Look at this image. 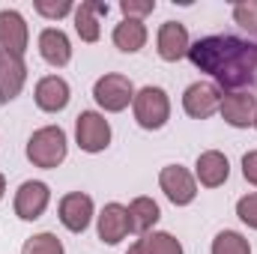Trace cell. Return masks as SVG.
I'll return each instance as SVG.
<instances>
[{
  "mask_svg": "<svg viewBox=\"0 0 257 254\" xmlns=\"http://www.w3.org/2000/svg\"><path fill=\"white\" fill-rule=\"evenodd\" d=\"M236 215H239L242 224H248L251 230H257V191L236 200Z\"/></svg>",
  "mask_w": 257,
  "mask_h": 254,
  "instance_id": "obj_26",
  "label": "cell"
},
{
  "mask_svg": "<svg viewBox=\"0 0 257 254\" xmlns=\"http://www.w3.org/2000/svg\"><path fill=\"white\" fill-rule=\"evenodd\" d=\"M233 21L248 30L251 36H257V0H242V3H233Z\"/></svg>",
  "mask_w": 257,
  "mask_h": 254,
  "instance_id": "obj_24",
  "label": "cell"
},
{
  "mask_svg": "<svg viewBox=\"0 0 257 254\" xmlns=\"http://www.w3.org/2000/svg\"><path fill=\"white\" fill-rule=\"evenodd\" d=\"M194 69L212 75L218 81V90L224 93H242L251 87L257 78V42L218 33V36H203L192 42L189 54Z\"/></svg>",
  "mask_w": 257,
  "mask_h": 254,
  "instance_id": "obj_1",
  "label": "cell"
},
{
  "mask_svg": "<svg viewBox=\"0 0 257 254\" xmlns=\"http://www.w3.org/2000/svg\"><path fill=\"white\" fill-rule=\"evenodd\" d=\"M57 212H60V221H63L66 230L84 233L90 227V221H93V197L84 194V191H69V194L60 197Z\"/></svg>",
  "mask_w": 257,
  "mask_h": 254,
  "instance_id": "obj_9",
  "label": "cell"
},
{
  "mask_svg": "<svg viewBox=\"0 0 257 254\" xmlns=\"http://www.w3.org/2000/svg\"><path fill=\"white\" fill-rule=\"evenodd\" d=\"M254 129H257V114H254Z\"/></svg>",
  "mask_w": 257,
  "mask_h": 254,
  "instance_id": "obj_31",
  "label": "cell"
},
{
  "mask_svg": "<svg viewBox=\"0 0 257 254\" xmlns=\"http://www.w3.org/2000/svg\"><path fill=\"white\" fill-rule=\"evenodd\" d=\"M66 153H69V141L60 126L36 129L27 141V159L33 162V168H42V171L60 168L66 162Z\"/></svg>",
  "mask_w": 257,
  "mask_h": 254,
  "instance_id": "obj_2",
  "label": "cell"
},
{
  "mask_svg": "<svg viewBox=\"0 0 257 254\" xmlns=\"http://www.w3.org/2000/svg\"><path fill=\"white\" fill-rule=\"evenodd\" d=\"M96 230H99V239H102L105 245H117V242H123L128 233H132L128 209L123 206V203H105L102 212H99V224H96Z\"/></svg>",
  "mask_w": 257,
  "mask_h": 254,
  "instance_id": "obj_13",
  "label": "cell"
},
{
  "mask_svg": "<svg viewBox=\"0 0 257 254\" xmlns=\"http://www.w3.org/2000/svg\"><path fill=\"white\" fill-rule=\"evenodd\" d=\"M111 39H114V45L123 54H138L147 45V24L144 21H135V18H123L114 27V36Z\"/></svg>",
  "mask_w": 257,
  "mask_h": 254,
  "instance_id": "obj_20",
  "label": "cell"
},
{
  "mask_svg": "<svg viewBox=\"0 0 257 254\" xmlns=\"http://www.w3.org/2000/svg\"><path fill=\"white\" fill-rule=\"evenodd\" d=\"M33 99H36L39 111H45V114H60L66 105H69V99H72V90H69L66 78H60V75H45V78H39Z\"/></svg>",
  "mask_w": 257,
  "mask_h": 254,
  "instance_id": "obj_16",
  "label": "cell"
},
{
  "mask_svg": "<svg viewBox=\"0 0 257 254\" xmlns=\"http://www.w3.org/2000/svg\"><path fill=\"white\" fill-rule=\"evenodd\" d=\"M99 15H108V3L105 0H84L81 6H75V33L81 36V42H99L102 27H99Z\"/></svg>",
  "mask_w": 257,
  "mask_h": 254,
  "instance_id": "obj_17",
  "label": "cell"
},
{
  "mask_svg": "<svg viewBox=\"0 0 257 254\" xmlns=\"http://www.w3.org/2000/svg\"><path fill=\"white\" fill-rule=\"evenodd\" d=\"M75 141L84 153H102L111 144V123L99 111H81L75 120Z\"/></svg>",
  "mask_w": 257,
  "mask_h": 254,
  "instance_id": "obj_5",
  "label": "cell"
},
{
  "mask_svg": "<svg viewBox=\"0 0 257 254\" xmlns=\"http://www.w3.org/2000/svg\"><path fill=\"white\" fill-rule=\"evenodd\" d=\"M159 186H162L165 197H168L174 206H189L194 197H197V180H194V174H189L183 165H168V168H162Z\"/></svg>",
  "mask_w": 257,
  "mask_h": 254,
  "instance_id": "obj_8",
  "label": "cell"
},
{
  "mask_svg": "<svg viewBox=\"0 0 257 254\" xmlns=\"http://www.w3.org/2000/svg\"><path fill=\"white\" fill-rule=\"evenodd\" d=\"M27 81V63L18 54H9L0 48V102H12L18 99V93L24 90Z\"/></svg>",
  "mask_w": 257,
  "mask_h": 254,
  "instance_id": "obj_14",
  "label": "cell"
},
{
  "mask_svg": "<svg viewBox=\"0 0 257 254\" xmlns=\"http://www.w3.org/2000/svg\"><path fill=\"white\" fill-rule=\"evenodd\" d=\"M27 45H30V30L24 15L18 9H0V48L24 57Z\"/></svg>",
  "mask_w": 257,
  "mask_h": 254,
  "instance_id": "obj_11",
  "label": "cell"
},
{
  "mask_svg": "<svg viewBox=\"0 0 257 254\" xmlns=\"http://www.w3.org/2000/svg\"><path fill=\"white\" fill-rule=\"evenodd\" d=\"M126 209H128V224H132V233H141V236H147V233L156 227V221L162 218L159 203H156L153 197H147V194L135 197Z\"/></svg>",
  "mask_w": 257,
  "mask_h": 254,
  "instance_id": "obj_19",
  "label": "cell"
},
{
  "mask_svg": "<svg viewBox=\"0 0 257 254\" xmlns=\"http://www.w3.org/2000/svg\"><path fill=\"white\" fill-rule=\"evenodd\" d=\"M218 114L224 117V123L233 129H248L254 126V114H257V96L251 93H224L221 96V108Z\"/></svg>",
  "mask_w": 257,
  "mask_h": 254,
  "instance_id": "obj_12",
  "label": "cell"
},
{
  "mask_svg": "<svg viewBox=\"0 0 257 254\" xmlns=\"http://www.w3.org/2000/svg\"><path fill=\"white\" fill-rule=\"evenodd\" d=\"M141 254H183V242L165 230H153L138 242Z\"/></svg>",
  "mask_w": 257,
  "mask_h": 254,
  "instance_id": "obj_21",
  "label": "cell"
},
{
  "mask_svg": "<svg viewBox=\"0 0 257 254\" xmlns=\"http://www.w3.org/2000/svg\"><path fill=\"white\" fill-rule=\"evenodd\" d=\"M221 90L218 84H209V81H194L186 87L183 93V111L192 117V120H209L212 114H218L221 108Z\"/></svg>",
  "mask_w": 257,
  "mask_h": 254,
  "instance_id": "obj_6",
  "label": "cell"
},
{
  "mask_svg": "<svg viewBox=\"0 0 257 254\" xmlns=\"http://www.w3.org/2000/svg\"><path fill=\"white\" fill-rule=\"evenodd\" d=\"M3 194H6V180H3V174H0V200H3Z\"/></svg>",
  "mask_w": 257,
  "mask_h": 254,
  "instance_id": "obj_29",
  "label": "cell"
},
{
  "mask_svg": "<svg viewBox=\"0 0 257 254\" xmlns=\"http://www.w3.org/2000/svg\"><path fill=\"white\" fill-rule=\"evenodd\" d=\"M242 177H245V183H251L257 189V150L242 156Z\"/></svg>",
  "mask_w": 257,
  "mask_h": 254,
  "instance_id": "obj_28",
  "label": "cell"
},
{
  "mask_svg": "<svg viewBox=\"0 0 257 254\" xmlns=\"http://www.w3.org/2000/svg\"><path fill=\"white\" fill-rule=\"evenodd\" d=\"M212 254H251V245L242 233L236 230H221L215 239H212Z\"/></svg>",
  "mask_w": 257,
  "mask_h": 254,
  "instance_id": "obj_22",
  "label": "cell"
},
{
  "mask_svg": "<svg viewBox=\"0 0 257 254\" xmlns=\"http://www.w3.org/2000/svg\"><path fill=\"white\" fill-rule=\"evenodd\" d=\"M93 99L102 111L108 114H120L126 111L128 105L135 102V84L128 81L126 75H117V72H108L102 75L96 84H93Z\"/></svg>",
  "mask_w": 257,
  "mask_h": 254,
  "instance_id": "obj_4",
  "label": "cell"
},
{
  "mask_svg": "<svg viewBox=\"0 0 257 254\" xmlns=\"http://www.w3.org/2000/svg\"><path fill=\"white\" fill-rule=\"evenodd\" d=\"M21 254H66V251H63V242L54 233H36L21 245Z\"/></svg>",
  "mask_w": 257,
  "mask_h": 254,
  "instance_id": "obj_23",
  "label": "cell"
},
{
  "mask_svg": "<svg viewBox=\"0 0 257 254\" xmlns=\"http://www.w3.org/2000/svg\"><path fill=\"white\" fill-rule=\"evenodd\" d=\"M227 177H230V162H227L224 153L206 150V153L197 156V162H194V180L203 189H218V186L227 183Z\"/></svg>",
  "mask_w": 257,
  "mask_h": 254,
  "instance_id": "obj_15",
  "label": "cell"
},
{
  "mask_svg": "<svg viewBox=\"0 0 257 254\" xmlns=\"http://www.w3.org/2000/svg\"><path fill=\"white\" fill-rule=\"evenodd\" d=\"M126 254H141V248H138V242H135V245H132V248H128Z\"/></svg>",
  "mask_w": 257,
  "mask_h": 254,
  "instance_id": "obj_30",
  "label": "cell"
},
{
  "mask_svg": "<svg viewBox=\"0 0 257 254\" xmlns=\"http://www.w3.org/2000/svg\"><path fill=\"white\" fill-rule=\"evenodd\" d=\"M33 6H36V12H39L42 18H48V21H60L69 12H75V3H72V0H36Z\"/></svg>",
  "mask_w": 257,
  "mask_h": 254,
  "instance_id": "obj_25",
  "label": "cell"
},
{
  "mask_svg": "<svg viewBox=\"0 0 257 254\" xmlns=\"http://www.w3.org/2000/svg\"><path fill=\"white\" fill-rule=\"evenodd\" d=\"M48 203H51V189H48L42 180H27V183H21L18 191H15V200H12L15 215H18L21 221H36V218H42V212L48 209Z\"/></svg>",
  "mask_w": 257,
  "mask_h": 254,
  "instance_id": "obj_7",
  "label": "cell"
},
{
  "mask_svg": "<svg viewBox=\"0 0 257 254\" xmlns=\"http://www.w3.org/2000/svg\"><path fill=\"white\" fill-rule=\"evenodd\" d=\"M132 111H135V123L147 132H156L171 120V99L162 87H141L135 93V102H132Z\"/></svg>",
  "mask_w": 257,
  "mask_h": 254,
  "instance_id": "obj_3",
  "label": "cell"
},
{
  "mask_svg": "<svg viewBox=\"0 0 257 254\" xmlns=\"http://www.w3.org/2000/svg\"><path fill=\"white\" fill-rule=\"evenodd\" d=\"M120 9H123V18L144 21V18L156 9V0H123V3H120Z\"/></svg>",
  "mask_w": 257,
  "mask_h": 254,
  "instance_id": "obj_27",
  "label": "cell"
},
{
  "mask_svg": "<svg viewBox=\"0 0 257 254\" xmlns=\"http://www.w3.org/2000/svg\"><path fill=\"white\" fill-rule=\"evenodd\" d=\"M189 48H192V39H189L186 24H180V21H165V24L159 27L156 51H159V57H162L165 63L183 60V57L189 54Z\"/></svg>",
  "mask_w": 257,
  "mask_h": 254,
  "instance_id": "obj_10",
  "label": "cell"
},
{
  "mask_svg": "<svg viewBox=\"0 0 257 254\" xmlns=\"http://www.w3.org/2000/svg\"><path fill=\"white\" fill-rule=\"evenodd\" d=\"M39 54L48 66H57L63 69L69 60H72V42L60 27H45L39 33Z\"/></svg>",
  "mask_w": 257,
  "mask_h": 254,
  "instance_id": "obj_18",
  "label": "cell"
}]
</instances>
